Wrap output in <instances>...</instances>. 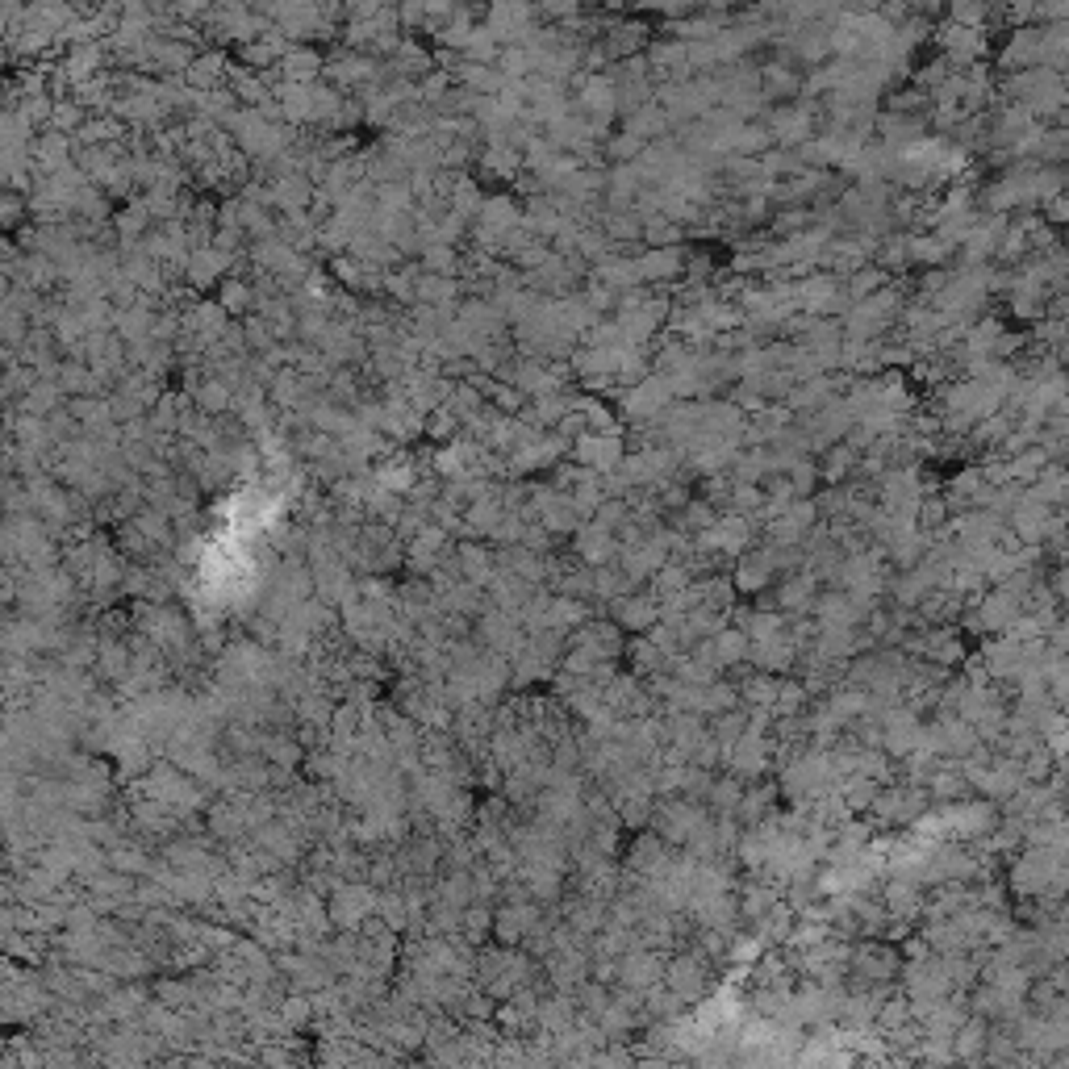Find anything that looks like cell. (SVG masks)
Returning <instances> with one entry per match:
<instances>
[{
    "mask_svg": "<svg viewBox=\"0 0 1069 1069\" xmlns=\"http://www.w3.org/2000/svg\"><path fill=\"white\" fill-rule=\"evenodd\" d=\"M376 907V894L372 890H364V886H347V890H339V898H335V907H330V915H335L339 923H351L355 919H364L368 911Z\"/></svg>",
    "mask_w": 1069,
    "mask_h": 1069,
    "instance_id": "cell-1",
    "label": "cell"
}]
</instances>
